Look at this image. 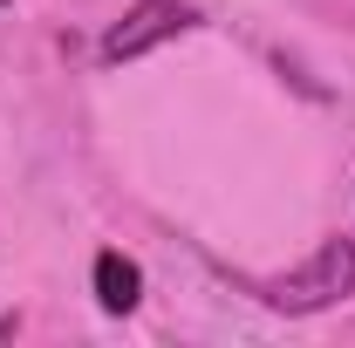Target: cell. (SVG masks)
Returning a JSON list of instances; mask_svg holds the SVG:
<instances>
[{
  "mask_svg": "<svg viewBox=\"0 0 355 348\" xmlns=\"http://www.w3.org/2000/svg\"><path fill=\"white\" fill-rule=\"evenodd\" d=\"M191 21H198V14H191L184 0H137L130 14L103 35V48H96V55H103L110 69H116V62H137V55H150L157 42H178Z\"/></svg>",
  "mask_w": 355,
  "mask_h": 348,
  "instance_id": "2",
  "label": "cell"
},
{
  "mask_svg": "<svg viewBox=\"0 0 355 348\" xmlns=\"http://www.w3.org/2000/svg\"><path fill=\"white\" fill-rule=\"evenodd\" d=\"M253 294L266 307H280V314H321V307L349 301L355 294V239H328L308 266H294L280 280H260Z\"/></svg>",
  "mask_w": 355,
  "mask_h": 348,
  "instance_id": "1",
  "label": "cell"
},
{
  "mask_svg": "<svg viewBox=\"0 0 355 348\" xmlns=\"http://www.w3.org/2000/svg\"><path fill=\"white\" fill-rule=\"evenodd\" d=\"M96 301H103V314H130V307L144 301V273H137V260H123V253H96Z\"/></svg>",
  "mask_w": 355,
  "mask_h": 348,
  "instance_id": "3",
  "label": "cell"
}]
</instances>
